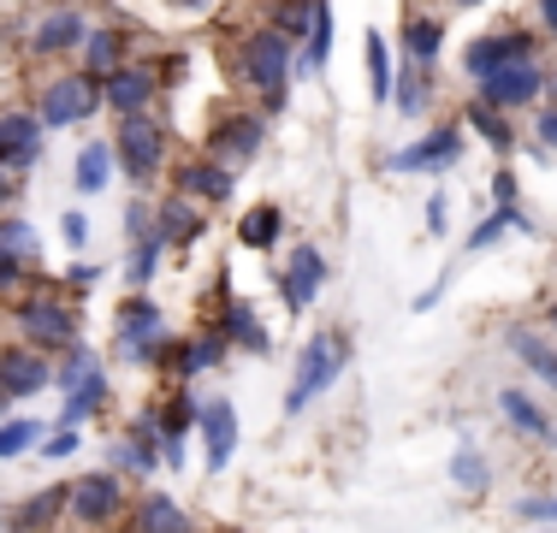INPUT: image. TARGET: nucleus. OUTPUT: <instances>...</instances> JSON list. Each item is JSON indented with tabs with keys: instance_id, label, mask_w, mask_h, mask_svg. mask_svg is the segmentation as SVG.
Instances as JSON below:
<instances>
[{
	"instance_id": "nucleus-51",
	"label": "nucleus",
	"mask_w": 557,
	"mask_h": 533,
	"mask_svg": "<svg viewBox=\"0 0 557 533\" xmlns=\"http://www.w3.org/2000/svg\"><path fill=\"white\" fill-rule=\"evenodd\" d=\"M96 278H101L96 261H72V266H65V285H72V290H89Z\"/></svg>"
},
{
	"instance_id": "nucleus-37",
	"label": "nucleus",
	"mask_w": 557,
	"mask_h": 533,
	"mask_svg": "<svg viewBox=\"0 0 557 533\" xmlns=\"http://www.w3.org/2000/svg\"><path fill=\"white\" fill-rule=\"evenodd\" d=\"M273 30L285 36L290 48H302V42H309V30H314V0H278V7H273Z\"/></svg>"
},
{
	"instance_id": "nucleus-47",
	"label": "nucleus",
	"mask_w": 557,
	"mask_h": 533,
	"mask_svg": "<svg viewBox=\"0 0 557 533\" xmlns=\"http://www.w3.org/2000/svg\"><path fill=\"white\" fill-rule=\"evenodd\" d=\"M149 232H154V202H143V196H137V202L125 208V237L137 244V237H149Z\"/></svg>"
},
{
	"instance_id": "nucleus-14",
	"label": "nucleus",
	"mask_w": 557,
	"mask_h": 533,
	"mask_svg": "<svg viewBox=\"0 0 557 533\" xmlns=\"http://www.w3.org/2000/svg\"><path fill=\"white\" fill-rule=\"evenodd\" d=\"M326 273H333V266H326V256L314 244H297L285 256V266H278V297H285V309L290 314H309L314 309V297H321V285H326Z\"/></svg>"
},
{
	"instance_id": "nucleus-31",
	"label": "nucleus",
	"mask_w": 557,
	"mask_h": 533,
	"mask_svg": "<svg viewBox=\"0 0 557 533\" xmlns=\"http://www.w3.org/2000/svg\"><path fill=\"white\" fill-rule=\"evenodd\" d=\"M278 237H285V208L278 202H261V208H249L244 220H237V244L256 249V256L278 249Z\"/></svg>"
},
{
	"instance_id": "nucleus-12",
	"label": "nucleus",
	"mask_w": 557,
	"mask_h": 533,
	"mask_svg": "<svg viewBox=\"0 0 557 533\" xmlns=\"http://www.w3.org/2000/svg\"><path fill=\"white\" fill-rule=\"evenodd\" d=\"M154 101H161V77H154L149 60H125L119 72L101 77V107H108V113H119V119L154 113Z\"/></svg>"
},
{
	"instance_id": "nucleus-24",
	"label": "nucleus",
	"mask_w": 557,
	"mask_h": 533,
	"mask_svg": "<svg viewBox=\"0 0 557 533\" xmlns=\"http://www.w3.org/2000/svg\"><path fill=\"white\" fill-rule=\"evenodd\" d=\"M108 404H113V380H108V368H89L84 380L65 392V404H60V426H84V421H101L108 416Z\"/></svg>"
},
{
	"instance_id": "nucleus-29",
	"label": "nucleus",
	"mask_w": 557,
	"mask_h": 533,
	"mask_svg": "<svg viewBox=\"0 0 557 533\" xmlns=\"http://www.w3.org/2000/svg\"><path fill=\"white\" fill-rule=\"evenodd\" d=\"M225 356H232V344H225L220 326H202L196 338H184V362H178V385L184 380H202V373L225 368Z\"/></svg>"
},
{
	"instance_id": "nucleus-25",
	"label": "nucleus",
	"mask_w": 557,
	"mask_h": 533,
	"mask_svg": "<svg viewBox=\"0 0 557 533\" xmlns=\"http://www.w3.org/2000/svg\"><path fill=\"white\" fill-rule=\"evenodd\" d=\"M77 60H84L89 77H108L119 65L131 60V30H119V24H89L84 48H77Z\"/></svg>"
},
{
	"instance_id": "nucleus-15",
	"label": "nucleus",
	"mask_w": 557,
	"mask_h": 533,
	"mask_svg": "<svg viewBox=\"0 0 557 533\" xmlns=\"http://www.w3.org/2000/svg\"><path fill=\"white\" fill-rule=\"evenodd\" d=\"M196 438H202V474H225V462L237 457V404L232 397H202Z\"/></svg>"
},
{
	"instance_id": "nucleus-40",
	"label": "nucleus",
	"mask_w": 557,
	"mask_h": 533,
	"mask_svg": "<svg viewBox=\"0 0 557 533\" xmlns=\"http://www.w3.org/2000/svg\"><path fill=\"white\" fill-rule=\"evenodd\" d=\"M77 445H84V426H54V433H42V462H72Z\"/></svg>"
},
{
	"instance_id": "nucleus-4",
	"label": "nucleus",
	"mask_w": 557,
	"mask_h": 533,
	"mask_svg": "<svg viewBox=\"0 0 557 533\" xmlns=\"http://www.w3.org/2000/svg\"><path fill=\"white\" fill-rule=\"evenodd\" d=\"M166 154H172V131H166V119L161 113H131V119H119V131H113V166L125 172L131 184H161L166 178Z\"/></svg>"
},
{
	"instance_id": "nucleus-57",
	"label": "nucleus",
	"mask_w": 557,
	"mask_h": 533,
	"mask_svg": "<svg viewBox=\"0 0 557 533\" xmlns=\"http://www.w3.org/2000/svg\"><path fill=\"white\" fill-rule=\"evenodd\" d=\"M7 409H12V404H7V397H0V421H7Z\"/></svg>"
},
{
	"instance_id": "nucleus-36",
	"label": "nucleus",
	"mask_w": 557,
	"mask_h": 533,
	"mask_svg": "<svg viewBox=\"0 0 557 533\" xmlns=\"http://www.w3.org/2000/svg\"><path fill=\"white\" fill-rule=\"evenodd\" d=\"M161 256H166V244H161L154 232L131 244V261H125V278H131V290H149V285H154V273H161Z\"/></svg>"
},
{
	"instance_id": "nucleus-30",
	"label": "nucleus",
	"mask_w": 557,
	"mask_h": 533,
	"mask_svg": "<svg viewBox=\"0 0 557 533\" xmlns=\"http://www.w3.org/2000/svg\"><path fill=\"white\" fill-rule=\"evenodd\" d=\"M445 474H450V486L469 492V498H486V492H493V462H486L481 445H457L445 462Z\"/></svg>"
},
{
	"instance_id": "nucleus-49",
	"label": "nucleus",
	"mask_w": 557,
	"mask_h": 533,
	"mask_svg": "<svg viewBox=\"0 0 557 533\" xmlns=\"http://www.w3.org/2000/svg\"><path fill=\"white\" fill-rule=\"evenodd\" d=\"M445 232H450V202L440 190V196H428V237H445Z\"/></svg>"
},
{
	"instance_id": "nucleus-27",
	"label": "nucleus",
	"mask_w": 557,
	"mask_h": 533,
	"mask_svg": "<svg viewBox=\"0 0 557 533\" xmlns=\"http://www.w3.org/2000/svg\"><path fill=\"white\" fill-rule=\"evenodd\" d=\"M440 53H445V18H433V12H409L404 18V65L433 72Z\"/></svg>"
},
{
	"instance_id": "nucleus-22",
	"label": "nucleus",
	"mask_w": 557,
	"mask_h": 533,
	"mask_svg": "<svg viewBox=\"0 0 557 533\" xmlns=\"http://www.w3.org/2000/svg\"><path fill=\"white\" fill-rule=\"evenodd\" d=\"M125 528H131V533H196L190 510H184V504L172 498V492H161V486H149L137 504H131Z\"/></svg>"
},
{
	"instance_id": "nucleus-55",
	"label": "nucleus",
	"mask_w": 557,
	"mask_h": 533,
	"mask_svg": "<svg viewBox=\"0 0 557 533\" xmlns=\"http://www.w3.org/2000/svg\"><path fill=\"white\" fill-rule=\"evenodd\" d=\"M450 7H462V12H469V7H486V0H450Z\"/></svg>"
},
{
	"instance_id": "nucleus-34",
	"label": "nucleus",
	"mask_w": 557,
	"mask_h": 533,
	"mask_svg": "<svg viewBox=\"0 0 557 533\" xmlns=\"http://www.w3.org/2000/svg\"><path fill=\"white\" fill-rule=\"evenodd\" d=\"M72 184L84 196H101L113 184V142H89V149H77V166H72Z\"/></svg>"
},
{
	"instance_id": "nucleus-9",
	"label": "nucleus",
	"mask_w": 557,
	"mask_h": 533,
	"mask_svg": "<svg viewBox=\"0 0 557 533\" xmlns=\"http://www.w3.org/2000/svg\"><path fill=\"white\" fill-rule=\"evenodd\" d=\"M462 154H469V149H462V125H433V131H421L416 142L392 149L380 166L397 172V178H416V172H433V178H440V172H450Z\"/></svg>"
},
{
	"instance_id": "nucleus-3",
	"label": "nucleus",
	"mask_w": 557,
	"mask_h": 533,
	"mask_svg": "<svg viewBox=\"0 0 557 533\" xmlns=\"http://www.w3.org/2000/svg\"><path fill=\"white\" fill-rule=\"evenodd\" d=\"M12 326H18L24 344H36V350L48 356H65L72 344H84V314H77V297H65V290H24L18 302H12Z\"/></svg>"
},
{
	"instance_id": "nucleus-13",
	"label": "nucleus",
	"mask_w": 557,
	"mask_h": 533,
	"mask_svg": "<svg viewBox=\"0 0 557 533\" xmlns=\"http://www.w3.org/2000/svg\"><path fill=\"white\" fill-rule=\"evenodd\" d=\"M261 142H268V119L261 113H244V107H232V113L214 119V131H208V154L220 160V166H244V160L261 154Z\"/></svg>"
},
{
	"instance_id": "nucleus-46",
	"label": "nucleus",
	"mask_w": 557,
	"mask_h": 533,
	"mask_svg": "<svg viewBox=\"0 0 557 533\" xmlns=\"http://www.w3.org/2000/svg\"><path fill=\"white\" fill-rule=\"evenodd\" d=\"M504 232H510V225H504V213H486V220L469 232V256H481V249H493Z\"/></svg>"
},
{
	"instance_id": "nucleus-6",
	"label": "nucleus",
	"mask_w": 557,
	"mask_h": 533,
	"mask_svg": "<svg viewBox=\"0 0 557 533\" xmlns=\"http://www.w3.org/2000/svg\"><path fill=\"white\" fill-rule=\"evenodd\" d=\"M546 96H557V72L546 60H516L504 72H493L486 84H474V101L498 107V113H534Z\"/></svg>"
},
{
	"instance_id": "nucleus-56",
	"label": "nucleus",
	"mask_w": 557,
	"mask_h": 533,
	"mask_svg": "<svg viewBox=\"0 0 557 533\" xmlns=\"http://www.w3.org/2000/svg\"><path fill=\"white\" fill-rule=\"evenodd\" d=\"M546 326H552V332H557V309H552V314H546Z\"/></svg>"
},
{
	"instance_id": "nucleus-17",
	"label": "nucleus",
	"mask_w": 557,
	"mask_h": 533,
	"mask_svg": "<svg viewBox=\"0 0 557 533\" xmlns=\"http://www.w3.org/2000/svg\"><path fill=\"white\" fill-rule=\"evenodd\" d=\"M166 178H172V190H178V196H190V202H208V208L232 202V190H237V172H232V166H220L214 154L178 160V166H172Z\"/></svg>"
},
{
	"instance_id": "nucleus-21",
	"label": "nucleus",
	"mask_w": 557,
	"mask_h": 533,
	"mask_svg": "<svg viewBox=\"0 0 557 533\" xmlns=\"http://www.w3.org/2000/svg\"><path fill=\"white\" fill-rule=\"evenodd\" d=\"M214 326L225 332V344H232V350H249V356H273L268 320L256 314V302H249V297H225V302H220V314H214Z\"/></svg>"
},
{
	"instance_id": "nucleus-42",
	"label": "nucleus",
	"mask_w": 557,
	"mask_h": 533,
	"mask_svg": "<svg viewBox=\"0 0 557 533\" xmlns=\"http://www.w3.org/2000/svg\"><path fill=\"white\" fill-rule=\"evenodd\" d=\"M24 290H30V261H18V256H7V249H0V302L24 297Z\"/></svg>"
},
{
	"instance_id": "nucleus-60",
	"label": "nucleus",
	"mask_w": 557,
	"mask_h": 533,
	"mask_svg": "<svg viewBox=\"0 0 557 533\" xmlns=\"http://www.w3.org/2000/svg\"><path fill=\"white\" fill-rule=\"evenodd\" d=\"M0 510H7V504H0Z\"/></svg>"
},
{
	"instance_id": "nucleus-39",
	"label": "nucleus",
	"mask_w": 557,
	"mask_h": 533,
	"mask_svg": "<svg viewBox=\"0 0 557 533\" xmlns=\"http://www.w3.org/2000/svg\"><path fill=\"white\" fill-rule=\"evenodd\" d=\"M0 249L18 261H36V232L18 220V213H0Z\"/></svg>"
},
{
	"instance_id": "nucleus-1",
	"label": "nucleus",
	"mask_w": 557,
	"mask_h": 533,
	"mask_svg": "<svg viewBox=\"0 0 557 533\" xmlns=\"http://www.w3.org/2000/svg\"><path fill=\"white\" fill-rule=\"evenodd\" d=\"M237 77H244L249 89H256V113L261 119H278L290 107V77H297V48L285 42V36L273 30V24H261V30H249L244 42H237Z\"/></svg>"
},
{
	"instance_id": "nucleus-52",
	"label": "nucleus",
	"mask_w": 557,
	"mask_h": 533,
	"mask_svg": "<svg viewBox=\"0 0 557 533\" xmlns=\"http://www.w3.org/2000/svg\"><path fill=\"white\" fill-rule=\"evenodd\" d=\"M445 285H450V278L440 273V278H433V285H428V290H416V302H409V309H416V314H428V309H440V297H445Z\"/></svg>"
},
{
	"instance_id": "nucleus-32",
	"label": "nucleus",
	"mask_w": 557,
	"mask_h": 533,
	"mask_svg": "<svg viewBox=\"0 0 557 533\" xmlns=\"http://www.w3.org/2000/svg\"><path fill=\"white\" fill-rule=\"evenodd\" d=\"M333 0H314V30H309V42L297 48V77H314V72H326V60H333Z\"/></svg>"
},
{
	"instance_id": "nucleus-26",
	"label": "nucleus",
	"mask_w": 557,
	"mask_h": 533,
	"mask_svg": "<svg viewBox=\"0 0 557 533\" xmlns=\"http://www.w3.org/2000/svg\"><path fill=\"white\" fill-rule=\"evenodd\" d=\"M154 237H161L166 249H178V244H196V237H202V213H196V202L190 196H161V202H154Z\"/></svg>"
},
{
	"instance_id": "nucleus-2",
	"label": "nucleus",
	"mask_w": 557,
	"mask_h": 533,
	"mask_svg": "<svg viewBox=\"0 0 557 533\" xmlns=\"http://www.w3.org/2000/svg\"><path fill=\"white\" fill-rule=\"evenodd\" d=\"M344 368H350V338H344V332H309V344L297 350V373H290V385H285V421L309 416V409L344 380Z\"/></svg>"
},
{
	"instance_id": "nucleus-53",
	"label": "nucleus",
	"mask_w": 557,
	"mask_h": 533,
	"mask_svg": "<svg viewBox=\"0 0 557 533\" xmlns=\"http://www.w3.org/2000/svg\"><path fill=\"white\" fill-rule=\"evenodd\" d=\"M534 18H540L546 36H557V0H534Z\"/></svg>"
},
{
	"instance_id": "nucleus-16",
	"label": "nucleus",
	"mask_w": 557,
	"mask_h": 533,
	"mask_svg": "<svg viewBox=\"0 0 557 533\" xmlns=\"http://www.w3.org/2000/svg\"><path fill=\"white\" fill-rule=\"evenodd\" d=\"M89 36V12L84 7H54L42 18H30V60H60V53H77Z\"/></svg>"
},
{
	"instance_id": "nucleus-41",
	"label": "nucleus",
	"mask_w": 557,
	"mask_h": 533,
	"mask_svg": "<svg viewBox=\"0 0 557 533\" xmlns=\"http://www.w3.org/2000/svg\"><path fill=\"white\" fill-rule=\"evenodd\" d=\"M89 368H101V356H96V350H84V344H72V350H65V362L54 368V385H60V392H72V385L84 380Z\"/></svg>"
},
{
	"instance_id": "nucleus-5",
	"label": "nucleus",
	"mask_w": 557,
	"mask_h": 533,
	"mask_svg": "<svg viewBox=\"0 0 557 533\" xmlns=\"http://www.w3.org/2000/svg\"><path fill=\"white\" fill-rule=\"evenodd\" d=\"M65 516H72L77 528L101 533V528H119L131 516V492L125 480H119L113 469H89L77 480H65Z\"/></svg>"
},
{
	"instance_id": "nucleus-11",
	"label": "nucleus",
	"mask_w": 557,
	"mask_h": 533,
	"mask_svg": "<svg viewBox=\"0 0 557 533\" xmlns=\"http://www.w3.org/2000/svg\"><path fill=\"white\" fill-rule=\"evenodd\" d=\"M42 149H48V131L36 119V107H18V101L0 107V166L30 178L42 166Z\"/></svg>"
},
{
	"instance_id": "nucleus-38",
	"label": "nucleus",
	"mask_w": 557,
	"mask_h": 533,
	"mask_svg": "<svg viewBox=\"0 0 557 533\" xmlns=\"http://www.w3.org/2000/svg\"><path fill=\"white\" fill-rule=\"evenodd\" d=\"M42 433H48L42 421H30V416H7V421H0V462H18L30 445H42Z\"/></svg>"
},
{
	"instance_id": "nucleus-43",
	"label": "nucleus",
	"mask_w": 557,
	"mask_h": 533,
	"mask_svg": "<svg viewBox=\"0 0 557 533\" xmlns=\"http://www.w3.org/2000/svg\"><path fill=\"white\" fill-rule=\"evenodd\" d=\"M516 522L557 528V492H540V498H516Z\"/></svg>"
},
{
	"instance_id": "nucleus-59",
	"label": "nucleus",
	"mask_w": 557,
	"mask_h": 533,
	"mask_svg": "<svg viewBox=\"0 0 557 533\" xmlns=\"http://www.w3.org/2000/svg\"><path fill=\"white\" fill-rule=\"evenodd\" d=\"M540 533H557V528H540Z\"/></svg>"
},
{
	"instance_id": "nucleus-48",
	"label": "nucleus",
	"mask_w": 557,
	"mask_h": 533,
	"mask_svg": "<svg viewBox=\"0 0 557 533\" xmlns=\"http://www.w3.org/2000/svg\"><path fill=\"white\" fill-rule=\"evenodd\" d=\"M24 202V172H7L0 166V213H12Z\"/></svg>"
},
{
	"instance_id": "nucleus-19",
	"label": "nucleus",
	"mask_w": 557,
	"mask_h": 533,
	"mask_svg": "<svg viewBox=\"0 0 557 533\" xmlns=\"http://www.w3.org/2000/svg\"><path fill=\"white\" fill-rule=\"evenodd\" d=\"M154 416H161V462H166V469H184V438L196 433L202 397L178 385V392H166V397H161V409H154Z\"/></svg>"
},
{
	"instance_id": "nucleus-10",
	"label": "nucleus",
	"mask_w": 557,
	"mask_h": 533,
	"mask_svg": "<svg viewBox=\"0 0 557 533\" xmlns=\"http://www.w3.org/2000/svg\"><path fill=\"white\" fill-rule=\"evenodd\" d=\"M48 385H54V356L36 350V344H24V338L0 344V397H7V404L42 397Z\"/></svg>"
},
{
	"instance_id": "nucleus-28",
	"label": "nucleus",
	"mask_w": 557,
	"mask_h": 533,
	"mask_svg": "<svg viewBox=\"0 0 557 533\" xmlns=\"http://www.w3.org/2000/svg\"><path fill=\"white\" fill-rule=\"evenodd\" d=\"M462 125H469V137H481L493 154L516 149V119L498 113V107H486V101H462Z\"/></svg>"
},
{
	"instance_id": "nucleus-33",
	"label": "nucleus",
	"mask_w": 557,
	"mask_h": 533,
	"mask_svg": "<svg viewBox=\"0 0 557 533\" xmlns=\"http://www.w3.org/2000/svg\"><path fill=\"white\" fill-rule=\"evenodd\" d=\"M368 96H374V107H392V89H397V65H392V48H386V36L380 30H368Z\"/></svg>"
},
{
	"instance_id": "nucleus-23",
	"label": "nucleus",
	"mask_w": 557,
	"mask_h": 533,
	"mask_svg": "<svg viewBox=\"0 0 557 533\" xmlns=\"http://www.w3.org/2000/svg\"><path fill=\"white\" fill-rule=\"evenodd\" d=\"M504 350H510L516 362H522V368L557 397V344L546 338V332H534V326H504Z\"/></svg>"
},
{
	"instance_id": "nucleus-8",
	"label": "nucleus",
	"mask_w": 557,
	"mask_h": 533,
	"mask_svg": "<svg viewBox=\"0 0 557 533\" xmlns=\"http://www.w3.org/2000/svg\"><path fill=\"white\" fill-rule=\"evenodd\" d=\"M516 60H546V53H540V36L528 30V24H498V30L474 36V42L462 48V77H469V84H486L493 72H504V65H516Z\"/></svg>"
},
{
	"instance_id": "nucleus-50",
	"label": "nucleus",
	"mask_w": 557,
	"mask_h": 533,
	"mask_svg": "<svg viewBox=\"0 0 557 533\" xmlns=\"http://www.w3.org/2000/svg\"><path fill=\"white\" fill-rule=\"evenodd\" d=\"M149 65H154V77H161V89H172V84L184 77V65H190V60H184V53H161V60H149Z\"/></svg>"
},
{
	"instance_id": "nucleus-54",
	"label": "nucleus",
	"mask_w": 557,
	"mask_h": 533,
	"mask_svg": "<svg viewBox=\"0 0 557 533\" xmlns=\"http://www.w3.org/2000/svg\"><path fill=\"white\" fill-rule=\"evenodd\" d=\"M172 7H184V12H208V0H172Z\"/></svg>"
},
{
	"instance_id": "nucleus-58",
	"label": "nucleus",
	"mask_w": 557,
	"mask_h": 533,
	"mask_svg": "<svg viewBox=\"0 0 557 533\" xmlns=\"http://www.w3.org/2000/svg\"><path fill=\"white\" fill-rule=\"evenodd\" d=\"M225 533H244V528H225Z\"/></svg>"
},
{
	"instance_id": "nucleus-18",
	"label": "nucleus",
	"mask_w": 557,
	"mask_h": 533,
	"mask_svg": "<svg viewBox=\"0 0 557 533\" xmlns=\"http://www.w3.org/2000/svg\"><path fill=\"white\" fill-rule=\"evenodd\" d=\"M119 469L137 474V480H154L166 469V462H161V416H154V409H143V416L131 421V433L113 445V474Z\"/></svg>"
},
{
	"instance_id": "nucleus-35",
	"label": "nucleus",
	"mask_w": 557,
	"mask_h": 533,
	"mask_svg": "<svg viewBox=\"0 0 557 533\" xmlns=\"http://www.w3.org/2000/svg\"><path fill=\"white\" fill-rule=\"evenodd\" d=\"M433 101V72H421V65H404L397 72V89H392V113L397 119H421Z\"/></svg>"
},
{
	"instance_id": "nucleus-44",
	"label": "nucleus",
	"mask_w": 557,
	"mask_h": 533,
	"mask_svg": "<svg viewBox=\"0 0 557 533\" xmlns=\"http://www.w3.org/2000/svg\"><path fill=\"white\" fill-rule=\"evenodd\" d=\"M534 149L557 160V101H540L534 107Z\"/></svg>"
},
{
	"instance_id": "nucleus-45",
	"label": "nucleus",
	"mask_w": 557,
	"mask_h": 533,
	"mask_svg": "<svg viewBox=\"0 0 557 533\" xmlns=\"http://www.w3.org/2000/svg\"><path fill=\"white\" fill-rule=\"evenodd\" d=\"M60 244L72 249V256H84V244H89V220H84V208H65V213H60Z\"/></svg>"
},
{
	"instance_id": "nucleus-7",
	"label": "nucleus",
	"mask_w": 557,
	"mask_h": 533,
	"mask_svg": "<svg viewBox=\"0 0 557 533\" xmlns=\"http://www.w3.org/2000/svg\"><path fill=\"white\" fill-rule=\"evenodd\" d=\"M96 113H101V77H89V72H60V77H48L42 96H36L42 131H72Z\"/></svg>"
},
{
	"instance_id": "nucleus-20",
	"label": "nucleus",
	"mask_w": 557,
	"mask_h": 533,
	"mask_svg": "<svg viewBox=\"0 0 557 533\" xmlns=\"http://www.w3.org/2000/svg\"><path fill=\"white\" fill-rule=\"evenodd\" d=\"M498 416L504 426H516V438H534V445H557V421H552V409L540 404L528 385H504L498 392Z\"/></svg>"
}]
</instances>
